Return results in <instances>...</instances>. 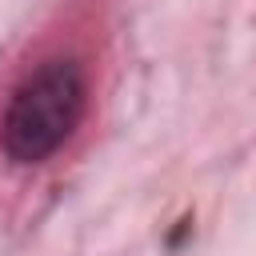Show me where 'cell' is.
<instances>
[{
    "label": "cell",
    "mask_w": 256,
    "mask_h": 256,
    "mask_svg": "<svg viewBox=\"0 0 256 256\" xmlns=\"http://www.w3.org/2000/svg\"><path fill=\"white\" fill-rule=\"evenodd\" d=\"M84 72L76 60H44L36 72H28L0 120V148L16 164H40L48 160L80 124L84 116Z\"/></svg>",
    "instance_id": "6da1fadb"
}]
</instances>
